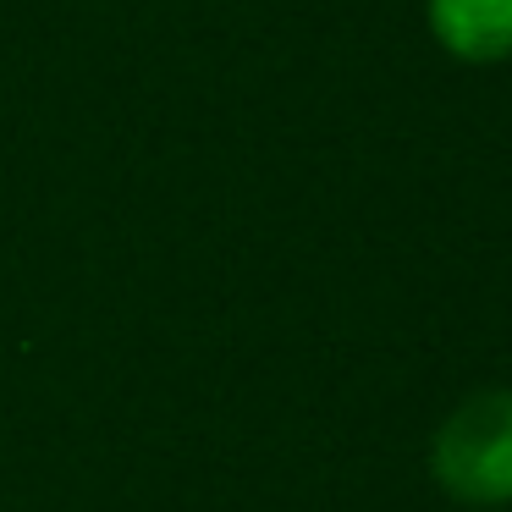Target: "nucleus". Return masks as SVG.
I'll return each instance as SVG.
<instances>
[{
    "label": "nucleus",
    "instance_id": "1",
    "mask_svg": "<svg viewBox=\"0 0 512 512\" xmlns=\"http://www.w3.org/2000/svg\"><path fill=\"white\" fill-rule=\"evenodd\" d=\"M430 479L457 507H512V386L468 391L430 435Z\"/></svg>",
    "mask_w": 512,
    "mask_h": 512
},
{
    "label": "nucleus",
    "instance_id": "2",
    "mask_svg": "<svg viewBox=\"0 0 512 512\" xmlns=\"http://www.w3.org/2000/svg\"><path fill=\"white\" fill-rule=\"evenodd\" d=\"M430 34L452 61H512V0H430Z\"/></svg>",
    "mask_w": 512,
    "mask_h": 512
}]
</instances>
